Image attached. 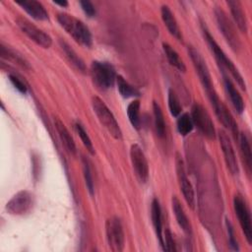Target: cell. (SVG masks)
Here are the masks:
<instances>
[{"mask_svg":"<svg viewBox=\"0 0 252 252\" xmlns=\"http://www.w3.org/2000/svg\"><path fill=\"white\" fill-rule=\"evenodd\" d=\"M57 21L76 42L86 47H90L92 45V33L89 28L82 21L67 13H59Z\"/></svg>","mask_w":252,"mask_h":252,"instance_id":"1","label":"cell"},{"mask_svg":"<svg viewBox=\"0 0 252 252\" xmlns=\"http://www.w3.org/2000/svg\"><path fill=\"white\" fill-rule=\"evenodd\" d=\"M203 32H204V36L210 46V48L212 49L218 63L220 65L222 71H227L230 73L231 77L235 80V82L237 83V85L242 89L245 90L246 89V84L244 82L243 77L241 76V74L239 73L238 69L235 67V65L232 63V61L226 56V54L223 52V50L219 46V44L216 42L215 38L211 35V33L209 32V31L203 27Z\"/></svg>","mask_w":252,"mask_h":252,"instance_id":"2","label":"cell"},{"mask_svg":"<svg viewBox=\"0 0 252 252\" xmlns=\"http://www.w3.org/2000/svg\"><path fill=\"white\" fill-rule=\"evenodd\" d=\"M92 105L100 124L114 139L120 140L122 138V132L119 124L104 101L97 96H94L92 98Z\"/></svg>","mask_w":252,"mask_h":252,"instance_id":"3","label":"cell"},{"mask_svg":"<svg viewBox=\"0 0 252 252\" xmlns=\"http://www.w3.org/2000/svg\"><path fill=\"white\" fill-rule=\"evenodd\" d=\"M91 75L94 84L102 91L113 87L117 77L114 67L110 63L103 61H94L92 63Z\"/></svg>","mask_w":252,"mask_h":252,"instance_id":"4","label":"cell"},{"mask_svg":"<svg viewBox=\"0 0 252 252\" xmlns=\"http://www.w3.org/2000/svg\"><path fill=\"white\" fill-rule=\"evenodd\" d=\"M215 16H216L218 27L221 32L223 37L225 38V40L227 41L231 49L237 52L241 47V43H240L239 36L236 32V30L233 27V24L231 23L227 15L224 13V11L220 8L217 7L215 9Z\"/></svg>","mask_w":252,"mask_h":252,"instance_id":"5","label":"cell"},{"mask_svg":"<svg viewBox=\"0 0 252 252\" xmlns=\"http://www.w3.org/2000/svg\"><path fill=\"white\" fill-rule=\"evenodd\" d=\"M207 94H208L210 102H211L219 120L222 123V125L225 128H227L234 136H236L238 134L237 124H236L235 120L233 119L231 113L229 112V110L225 106V104L219 97L215 89L207 92Z\"/></svg>","mask_w":252,"mask_h":252,"instance_id":"6","label":"cell"},{"mask_svg":"<svg viewBox=\"0 0 252 252\" xmlns=\"http://www.w3.org/2000/svg\"><path fill=\"white\" fill-rule=\"evenodd\" d=\"M191 118L193 124L198 128L201 134L208 139L216 138V130L214 127V123L211 119L210 114L206 110V108L200 103H194L191 109Z\"/></svg>","mask_w":252,"mask_h":252,"instance_id":"7","label":"cell"},{"mask_svg":"<svg viewBox=\"0 0 252 252\" xmlns=\"http://www.w3.org/2000/svg\"><path fill=\"white\" fill-rule=\"evenodd\" d=\"M233 208L235 215L238 219L239 224L242 228V231L245 235L247 242L251 245L252 243V222L250 217V211L248 206L243 199V197L239 194H236L233 198Z\"/></svg>","mask_w":252,"mask_h":252,"instance_id":"8","label":"cell"},{"mask_svg":"<svg viewBox=\"0 0 252 252\" xmlns=\"http://www.w3.org/2000/svg\"><path fill=\"white\" fill-rule=\"evenodd\" d=\"M18 27L21 29V31L33 42H35L37 45L43 47V48H49L52 44L51 37L44 32L42 30L34 26L32 23H31L29 20L23 17H19L16 20Z\"/></svg>","mask_w":252,"mask_h":252,"instance_id":"9","label":"cell"},{"mask_svg":"<svg viewBox=\"0 0 252 252\" xmlns=\"http://www.w3.org/2000/svg\"><path fill=\"white\" fill-rule=\"evenodd\" d=\"M33 195L28 190L16 193L7 203L6 211L10 215L21 216L29 213L33 206Z\"/></svg>","mask_w":252,"mask_h":252,"instance_id":"10","label":"cell"},{"mask_svg":"<svg viewBox=\"0 0 252 252\" xmlns=\"http://www.w3.org/2000/svg\"><path fill=\"white\" fill-rule=\"evenodd\" d=\"M106 240L112 251L119 252L124 248L125 237L123 226L117 217H112L106 221Z\"/></svg>","mask_w":252,"mask_h":252,"instance_id":"11","label":"cell"},{"mask_svg":"<svg viewBox=\"0 0 252 252\" xmlns=\"http://www.w3.org/2000/svg\"><path fill=\"white\" fill-rule=\"evenodd\" d=\"M130 158L138 180L142 183L149 178V165L142 148L138 144H133L130 148Z\"/></svg>","mask_w":252,"mask_h":252,"instance_id":"12","label":"cell"},{"mask_svg":"<svg viewBox=\"0 0 252 252\" xmlns=\"http://www.w3.org/2000/svg\"><path fill=\"white\" fill-rule=\"evenodd\" d=\"M189 55L191 57V60L193 62V65L196 69V72L199 76V79L201 81V84L206 92L211 91L214 89V85L212 83L211 75L208 69V66L206 64V61L202 57V55L199 53L198 50H196L194 47L190 46L188 49Z\"/></svg>","mask_w":252,"mask_h":252,"instance_id":"13","label":"cell"},{"mask_svg":"<svg viewBox=\"0 0 252 252\" xmlns=\"http://www.w3.org/2000/svg\"><path fill=\"white\" fill-rule=\"evenodd\" d=\"M176 172L177 178L180 186V190L183 194V197L187 203V205L193 210L195 208V194L193 186L187 177L183 160L180 157L176 158Z\"/></svg>","mask_w":252,"mask_h":252,"instance_id":"14","label":"cell"},{"mask_svg":"<svg viewBox=\"0 0 252 252\" xmlns=\"http://www.w3.org/2000/svg\"><path fill=\"white\" fill-rule=\"evenodd\" d=\"M218 137H219L220 145V148H221V151L223 154L224 161H225V164H226L228 170L233 175L238 174L237 159H236L234 150H233L232 144L230 142V139H229L227 133L223 130H220Z\"/></svg>","mask_w":252,"mask_h":252,"instance_id":"15","label":"cell"},{"mask_svg":"<svg viewBox=\"0 0 252 252\" xmlns=\"http://www.w3.org/2000/svg\"><path fill=\"white\" fill-rule=\"evenodd\" d=\"M18 5H20L32 18L37 21H45L48 20V13L43 7V5L35 0H23L17 1Z\"/></svg>","mask_w":252,"mask_h":252,"instance_id":"16","label":"cell"},{"mask_svg":"<svg viewBox=\"0 0 252 252\" xmlns=\"http://www.w3.org/2000/svg\"><path fill=\"white\" fill-rule=\"evenodd\" d=\"M160 14H161V19L167 28L168 32L170 34H172L177 40H182V34L180 28L177 24V21L171 12L170 8L167 5H162L160 9Z\"/></svg>","mask_w":252,"mask_h":252,"instance_id":"17","label":"cell"},{"mask_svg":"<svg viewBox=\"0 0 252 252\" xmlns=\"http://www.w3.org/2000/svg\"><path fill=\"white\" fill-rule=\"evenodd\" d=\"M54 125L55 128L57 130V133L59 135V138L63 144V146L65 147L66 151L72 155V156H76L77 154V148L75 145V142L71 136V134L69 133L68 129L66 128V126L64 125V123L59 119V118H55L54 119Z\"/></svg>","mask_w":252,"mask_h":252,"instance_id":"18","label":"cell"},{"mask_svg":"<svg viewBox=\"0 0 252 252\" xmlns=\"http://www.w3.org/2000/svg\"><path fill=\"white\" fill-rule=\"evenodd\" d=\"M227 5L229 7L230 13L232 15L233 21L239 31L241 32H247V20L245 17V13L242 10V5L239 1L237 0H232V1H227Z\"/></svg>","mask_w":252,"mask_h":252,"instance_id":"19","label":"cell"},{"mask_svg":"<svg viewBox=\"0 0 252 252\" xmlns=\"http://www.w3.org/2000/svg\"><path fill=\"white\" fill-rule=\"evenodd\" d=\"M223 84H224L225 91L229 96V99H230L231 104L233 105L234 109L238 113H242L244 110V101H243L241 94H239V92L237 91V89L235 88V86L233 85L231 80L229 78H227L225 75L223 76Z\"/></svg>","mask_w":252,"mask_h":252,"instance_id":"20","label":"cell"},{"mask_svg":"<svg viewBox=\"0 0 252 252\" xmlns=\"http://www.w3.org/2000/svg\"><path fill=\"white\" fill-rule=\"evenodd\" d=\"M172 210H173V213H174V216H175V219L177 220V223L179 224V226L182 228V230L190 235L191 232H192V229H191V224L189 222V220L184 212V209L183 207L181 206V203L179 202V200L173 196L172 197Z\"/></svg>","mask_w":252,"mask_h":252,"instance_id":"21","label":"cell"},{"mask_svg":"<svg viewBox=\"0 0 252 252\" xmlns=\"http://www.w3.org/2000/svg\"><path fill=\"white\" fill-rule=\"evenodd\" d=\"M239 146H240V153L242 156V160L245 165L247 174H251V167H252V154H251V146L250 141L246 134L240 133L239 134Z\"/></svg>","mask_w":252,"mask_h":252,"instance_id":"22","label":"cell"},{"mask_svg":"<svg viewBox=\"0 0 252 252\" xmlns=\"http://www.w3.org/2000/svg\"><path fill=\"white\" fill-rule=\"evenodd\" d=\"M151 215H152V221L153 225L157 234V237L158 238L159 244L162 245V220H161V210L159 203L157 199H154L152 202V208H151Z\"/></svg>","mask_w":252,"mask_h":252,"instance_id":"23","label":"cell"},{"mask_svg":"<svg viewBox=\"0 0 252 252\" xmlns=\"http://www.w3.org/2000/svg\"><path fill=\"white\" fill-rule=\"evenodd\" d=\"M162 48L164 51V54L171 66L176 68L180 72L186 71V66L183 62V60L180 58L178 53L168 44V43H162Z\"/></svg>","mask_w":252,"mask_h":252,"instance_id":"24","label":"cell"},{"mask_svg":"<svg viewBox=\"0 0 252 252\" xmlns=\"http://www.w3.org/2000/svg\"><path fill=\"white\" fill-rule=\"evenodd\" d=\"M116 84H117V89L119 94L125 97V98H129V97H135V96H139L140 95V92L137 88H135L134 86H132L131 84H129L122 76L118 75L116 77Z\"/></svg>","mask_w":252,"mask_h":252,"instance_id":"25","label":"cell"},{"mask_svg":"<svg viewBox=\"0 0 252 252\" xmlns=\"http://www.w3.org/2000/svg\"><path fill=\"white\" fill-rule=\"evenodd\" d=\"M0 47H1L0 53L3 58H6L7 60L14 62L15 64H18L19 66H21L25 69H30V65H29L28 61L22 55H20L18 52H16L15 50H13L9 47L4 46L3 44H1Z\"/></svg>","mask_w":252,"mask_h":252,"instance_id":"26","label":"cell"},{"mask_svg":"<svg viewBox=\"0 0 252 252\" xmlns=\"http://www.w3.org/2000/svg\"><path fill=\"white\" fill-rule=\"evenodd\" d=\"M127 115L131 125L139 130L141 128V118H140V101L135 99L131 101L127 106Z\"/></svg>","mask_w":252,"mask_h":252,"instance_id":"27","label":"cell"},{"mask_svg":"<svg viewBox=\"0 0 252 252\" xmlns=\"http://www.w3.org/2000/svg\"><path fill=\"white\" fill-rule=\"evenodd\" d=\"M153 110H154V121H155V128L156 132L158 137L162 138L165 134V122L163 118V114L159 104L156 101L153 103Z\"/></svg>","mask_w":252,"mask_h":252,"instance_id":"28","label":"cell"},{"mask_svg":"<svg viewBox=\"0 0 252 252\" xmlns=\"http://www.w3.org/2000/svg\"><path fill=\"white\" fill-rule=\"evenodd\" d=\"M176 125H177V130L179 134L182 136L188 135L194 127L191 115H189L188 113H183L179 115Z\"/></svg>","mask_w":252,"mask_h":252,"instance_id":"29","label":"cell"},{"mask_svg":"<svg viewBox=\"0 0 252 252\" xmlns=\"http://www.w3.org/2000/svg\"><path fill=\"white\" fill-rule=\"evenodd\" d=\"M61 46H62V49L64 50L66 56L70 60V62L73 65H75L79 70L84 72L86 70V65H85L84 61L79 57V55L66 42H62L61 41Z\"/></svg>","mask_w":252,"mask_h":252,"instance_id":"30","label":"cell"},{"mask_svg":"<svg viewBox=\"0 0 252 252\" xmlns=\"http://www.w3.org/2000/svg\"><path fill=\"white\" fill-rule=\"evenodd\" d=\"M168 108L172 116H178L182 110L179 98L173 90L168 91Z\"/></svg>","mask_w":252,"mask_h":252,"instance_id":"31","label":"cell"},{"mask_svg":"<svg viewBox=\"0 0 252 252\" xmlns=\"http://www.w3.org/2000/svg\"><path fill=\"white\" fill-rule=\"evenodd\" d=\"M75 129L79 135V137L81 138V141L83 142L84 146L86 147V149L92 154L94 155V145H93V142L91 140V138L89 137L87 131L84 129V127L82 126L81 123L77 122L75 123Z\"/></svg>","mask_w":252,"mask_h":252,"instance_id":"32","label":"cell"},{"mask_svg":"<svg viewBox=\"0 0 252 252\" xmlns=\"http://www.w3.org/2000/svg\"><path fill=\"white\" fill-rule=\"evenodd\" d=\"M162 249L165 251H176L175 242L173 240L172 234L168 228H165L162 231Z\"/></svg>","mask_w":252,"mask_h":252,"instance_id":"33","label":"cell"},{"mask_svg":"<svg viewBox=\"0 0 252 252\" xmlns=\"http://www.w3.org/2000/svg\"><path fill=\"white\" fill-rule=\"evenodd\" d=\"M83 172H84V177L86 181L87 188L91 195L94 194V181L92 177V172H91V167L86 159H83Z\"/></svg>","mask_w":252,"mask_h":252,"instance_id":"34","label":"cell"},{"mask_svg":"<svg viewBox=\"0 0 252 252\" xmlns=\"http://www.w3.org/2000/svg\"><path fill=\"white\" fill-rule=\"evenodd\" d=\"M9 79H10L11 83L13 84V86H14L20 93H23V94H26V93H27V86H26V84H25L19 77H17L16 75L10 74V75H9Z\"/></svg>","mask_w":252,"mask_h":252,"instance_id":"35","label":"cell"},{"mask_svg":"<svg viewBox=\"0 0 252 252\" xmlns=\"http://www.w3.org/2000/svg\"><path fill=\"white\" fill-rule=\"evenodd\" d=\"M80 5L83 9V11L85 12V14L89 17H94L95 15V9L94 6L93 5L92 2L85 0V1H80Z\"/></svg>","mask_w":252,"mask_h":252,"instance_id":"36","label":"cell"},{"mask_svg":"<svg viewBox=\"0 0 252 252\" xmlns=\"http://www.w3.org/2000/svg\"><path fill=\"white\" fill-rule=\"evenodd\" d=\"M226 225H227V231H228V236H229V239H228L229 245H230L232 250H238V245H237V242L234 238V232H233L232 226H231V224L228 220H226Z\"/></svg>","mask_w":252,"mask_h":252,"instance_id":"37","label":"cell"},{"mask_svg":"<svg viewBox=\"0 0 252 252\" xmlns=\"http://www.w3.org/2000/svg\"><path fill=\"white\" fill-rule=\"evenodd\" d=\"M54 3L56 5H60L62 7H66L68 5V2L67 1H54Z\"/></svg>","mask_w":252,"mask_h":252,"instance_id":"38","label":"cell"}]
</instances>
